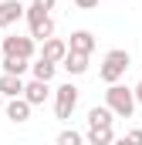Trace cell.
<instances>
[{
    "label": "cell",
    "instance_id": "1",
    "mask_svg": "<svg viewBox=\"0 0 142 145\" xmlns=\"http://www.w3.org/2000/svg\"><path fill=\"white\" fill-rule=\"evenodd\" d=\"M105 105L112 108L115 118H132V111H135V95H132V88L129 84H118V81H112L105 91Z\"/></svg>",
    "mask_w": 142,
    "mask_h": 145
},
{
    "label": "cell",
    "instance_id": "2",
    "mask_svg": "<svg viewBox=\"0 0 142 145\" xmlns=\"http://www.w3.org/2000/svg\"><path fill=\"white\" fill-rule=\"evenodd\" d=\"M129 64H132L129 51L112 47V51L105 54V61H102V68H98V74H102V81H105V84H112V81H122V74L129 71Z\"/></svg>",
    "mask_w": 142,
    "mask_h": 145
},
{
    "label": "cell",
    "instance_id": "3",
    "mask_svg": "<svg viewBox=\"0 0 142 145\" xmlns=\"http://www.w3.org/2000/svg\"><path fill=\"white\" fill-rule=\"evenodd\" d=\"M74 108H78V88H74V84H61V88L54 91V115H58L61 121H68Z\"/></svg>",
    "mask_w": 142,
    "mask_h": 145
},
{
    "label": "cell",
    "instance_id": "4",
    "mask_svg": "<svg viewBox=\"0 0 142 145\" xmlns=\"http://www.w3.org/2000/svg\"><path fill=\"white\" fill-rule=\"evenodd\" d=\"M0 51L10 54V57H34V37H0Z\"/></svg>",
    "mask_w": 142,
    "mask_h": 145
},
{
    "label": "cell",
    "instance_id": "5",
    "mask_svg": "<svg viewBox=\"0 0 142 145\" xmlns=\"http://www.w3.org/2000/svg\"><path fill=\"white\" fill-rule=\"evenodd\" d=\"M31 108H34V105H31L24 95H17V98H7V101H3V111H7V118H10L14 125H24V121L31 118Z\"/></svg>",
    "mask_w": 142,
    "mask_h": 145
},
{
    "label": "cell",
    "instance_id": "6",
    "mask_svg": "<svg viewBox=\"0 0 142 145\" xmlns=\"http://www.w3.org/2000/svg\"><path fill=\"white\" fill-rule=\"evenodd\" d=\"M88 57H91V54H81V51H64V57H61L58 64H61L71 78H78V74L88 71Z\"/></svg>",
    "mask_w": 142,
    "mask_h": 145
},
{
    "label": "cell",
    "instance_id": "7",
    "mask_svg": "<svg viewBox=\"0 0 142 145\" xmlns=\"http://www.w3.org/2000/svg\"><path fill=\"white\" fill-rule=\"evenodd\" d=\"M47 95H51V81H41V78L24 81V98H27L31 105H44V101H47Z\"/></svg>",
    "mask_w": 142,
    "mask_h": 145
},
{
    "label": "cell",
    "instance_id": "8",
    "mask_svg": "<svg viewBox=\"0 0 142 145\" xmlns=\"http://www.w3.org/2000/svg\"><path fill=\"white\" fill-rule=\"evenodd\" d=\"M20 17H24V3L20 0H0V31L17 24Z\"/></svg>",
    "mask_w": 142,
    "mask_h": 145
},
{
    "label": "cell",
    "instance_id": "9",
    "mask_svg": "<svg viewBox=\"0 0 142 145\" xmlns=\"http://www.w3.org/2000/svg\"><path fill=\"white\" fill-rule=\"evenodd\" d=\"M64 51H68V40H61V37H44V47H41V57H47V61H54V64H58V61H61V57H64Z\"/></svg>",
    "mask_w": 142,
    "mask_h": 145
},
{
    "label": "cell",
    "instance_id": "10",
    "mask_svg": "<svg viewBox=\"0 0 142 145\" xmlns=\"http://www.w3.org/2000/svg\"><path fill=\"white\" fill-rule=\"evenodd\" d=\"M0 95L3 98H17V95H24V74H0Z\"/></svg>",
    "mask_w": 142,
    "mask_h": 145
},
{
    "label": "cell",
    "instance_id": "11",
    "mask_svg": "<svg viewBox=\"0 0 142 145\" xmlns=\"http://www.w3.org/2000/svg\"><path fill=\"white\" fill-rule=\"evenodd\" d=\"M68 51H81V54H91V51H95V34H91V31H71Z\"/></svg>",
    "mask_w": 142,
    "mask_h": 145
},
{
    "label": "cell",
    "instance_id": "12",
    "mask_svg": "<svg viewBox=\"0 0 142 145\" xmlns=\"http://www.w3.org/2000/svg\"><path fill=\"white\" fill-rule=\"evenodd\" d=\"M27 27H31V37H34V40H44V37H51V34H54V20H51V14H44V17L31 20Z\"/></svg>",
    "mask_w": 142,
    "mask_h": 145
},
{
    "label": "cell",
    "instance_id": "13",
    "mask_svg": "<svg viewBox=\"0 0 142 145\" xmlns=\"http://www.w3.org/2000/svg\"><path fill=\"white\" fill-rule=\"evenodd\" d=\"M112 108L108 105H95V108L88 111V128H98V125H112Z\"/></svg>",
    "mask_w": 142,
    "mask_h": 145
},
{
    "label": "cell",
    "instance_id": "14",
    "mask_svg": "<svg viewBox=\"0 0 142 145\" xmlns=\"http://www.w3.org/2000/svg\"><path fill=\"white\" fill-rule=\"evenodd\" d=\"M54 71H58V64H54V61H47V57H37L34 64H31V74H34V78H41V81H51V78H54Z\"/></svg>",
    "mask_w": 142,
    "mask_h": 145
},
{
    "label": "cell",
    "instance_id": "15",
    "mask_svg": "<svg viewBox=\"0 0 142 145\" xmlns=\"http://www.w3.org/2000/svg\"><path fill=\"white\" fill-rule=\"evenodd\" d=\"M91 145H108L115 138V132H112V125H98V128H88V135H85Z\"/></svg>",
    "mask_w": 142,
    "mask_h": 145
},
{
    "label": "cell",
    "instance_id": "16",
    "mask_svg": "<svg viewBox=\"0 0 142 145\" xmlns=\"http://www.w3.org/2000/svg\"><path fill=\"white\" fill-rule=\"evenodd\" d=\"M27 57H10V54H3V71L7 74H27Z\"/></svg>",
    "mask_w": 142,
    "mask_h": 145
},
{
    "label": "cell",
    "instance_id": "17",
    "mask_svg": "<svg viewBox=\"0 0 142 145\" xmlns=\"http://www.w3.org/2000/svg\"><path fill=\"white\" fill-rule=\"evenodd\" d=\"M85 142V135H78L74 128H64L61 135H58V145H81Z\"/></svg>",
    "mask_w": 142,
    "mask_h": 145
},
{
    "label": "cell",
    "instance_id": "18",
    "mask_svg": "<svg viewBox=\"0 0 142 145\" xmlns=\"http://www.w3.org/2000/svg\"><path fill=\"white\" fill-rule=\"evenodd\" d=\"M98 3H102V0H74V7H78V10H95Z\"/></svg>",
    "mask_w": 142,
    "mask_h": 145
},
{
    "label": "cell",
    "instance_id": "19",
    "mask_svg": "<svg viewBox=\"0 0 142 145\" xmlns=\"http://www.w3.org/2000/svg\"><path fill=\"white\" fill-rule=\"evenodd\" d=\"M125 142H139L142 145V128H132V132L125 135Z\"/></svg>",
    "mask_w": 142,
    "mask_h": 145
},
{
    "label": "cell",
    "instance_id": "20",
    "mask_svg": "<svg viewBox=\"0 0 142 145\" xmlns=\"http://www.w3.org/2000/svg\"><path fill=\"white\" fill-rule=\"evenodd\" d=\"M132 95H135V105H142V78H139V84L132 88Z\"/></svg>",
    "mask_w": 142,
    "mask_h": 145
},
{
    "label": "cell",
    "instance_id": "21",
    "mask_svg": "<svg viewBox=\"0 0 142 145\" xmlns=\"http://www.w3.org/2000/svg\"><path fill=\"white\" fill-rule=\"evenodd\" d=\"M34 3H41L44 10H54V3H58V0H34Z\"/></svg>",
    "mask_w": 142,
    "mask_h": 145
},
{
    "label": "cell",
    "instance_id": "22",
    "mask_svg": "<svg viewBox=\"0 0 142 145\" xmlns=\"http://www.w3.org/2000/svg\"><path fill=\"white\" fill-rule=\"evenodd\" d=\"M3 101H7V98H3V95H0V108H3Z\"/></svg>",
    "mask_w": 142,
    "mask_h": 145
}]
</instances>
